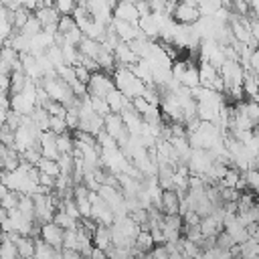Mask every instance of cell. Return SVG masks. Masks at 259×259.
Returning <instances> with one entry per match:
<instances>
[{"mask_svg":"<svg viewBox=\"0 0 259 259\" xmlns=\"http://www.w3.org/2000/svg\"><path fill=\"white\" fill-rule=\"evenodd\" d=\"M111 79H113V87H115V91H119L125 99H134V97H142L144 95V91H146V85L140 81V79H136L132 73H130V69H125V67H115V71L111 73Z\"/></svg>","mask_w":259,"mask_h":259,"instance_id":"6da1fadb","label":"cell"},{"mask_svg":"<svg viewBox=\"0 0 259 259\" xmlns=\"http://www.w3.org/2000/svg\"><path fill=\"white\" fill-rule=\"evenodd\" d=\"M113 89H115V87H113L111 75L99 71V73H93V75L89 77V81H87V85H85V95H87L89 99H105V95H107L109 91H113Z\"/></svg>","mask_w":259,"mask_h":259,"instance_id":"7a4b0ae2","label":"cell"},{"mask_svg":"<svg viewBox=\"0 0 259 259\" xmlns=\"http://www.w3.org/2000/svg\"><path fill=\"white\" fill-rule=\"evenodd\" d=\"M176 24L180 26H192L196 24V20L200 18L198 10H196V0H186V2H176V8L170 16Z\"/></svg>","mask_w":259,"mask_h":259,"instance_id":"3957f363","label":"cell"},{"mask_svg":"<svg viewBox=\"0 0 259 259\" xmlns=\"http://www.w3.org/2000/svg\"><path fill=\"white\" fill-rule=\"evenodd\" d=\"M212 162H214V160H212L210 152H206V150H192V152H190V158H188V162H186L188 174H190V176H204V174L210 170Z\"/></svg>","mask_w":259,"mask_h":259,"instance_id":"277c9868","label":"cell"},{"mask_svg":"<svg viewBox=\"0 0 259 259\" xmlns=\"http://www.w3.org/2000/svg\"><path fill=\"white\" fill-rule=\"evenodd\" d=\"M103 132L117 142V148H121L127 142V138H130L125 127H123L121 115H117V113H109V115L103 117Z\"/></svg>","mask_w":259,"mask_h":259,"instance_id":"5b68a950","label":"cell"},{"mask_svg":"<svg viewBox=\"0 0 259 259\" xmlns=\"http://www.w3.org/2000/svg\"><path fill=\"white\" fill-rule=\"evenodd\" d=\"M63 229L57 227L55 223H47V225H40V233H38V239L42 243H47L51 249L55 251H61L63 249Z\"/></svg>","mask_w":259,"mask_h":259,"instance_id":"8992f818","label":"cell"},{"mask_svg":"<svg viewBox=\"0 0 259 259\" xmlns=\"http://www.w3.org/2000/svg\"><path fill=\"white\" fill-rule=\"evenodd\" d=\"M111 18L113 20H121V22H130V24H136L140 14L136 10V4L130 2V0H123V2H115L113 6V12H111Z\"/></svg>","mask_w":259,"mask_h":259,"instance_id":"52a82bcc","label":"cell"},{"mask_svg":"<svg viewBox=\"0 0 259 259\" xmlns=\"http://www.w3.org/2000/svg\"><path fill=\"white\" fill-rule=\"evenodd\" d=\"M111 28H113V32H115V36L119 38V42H132V40H136L138 36H142L140 34V30H138V26L136 24H130V22H121V20H111V24H109Z\"/></svg>","mask_w":259,"mask_h":259,"instance_id":"ba28073f","label":"cell"},{"mask_svg":"<svg viewBox=\"0 0 259 259\" xmlns=\"http://www.w3.org/2000/svg\"><path fill=\"white\" fill-rule=\"evenodd\" d=\"M38 152L42 158L47 160H55L59 158V152H57V144H55V136L51 132H42L38 136Z\"/></svg>","mask_w":259,"mask_h":259,"instance_id":"9c48e42d","label":"cell"},{"mask_svg":"<svg viewBox=\"0 0 259 259\" xmlns=\"http://www.w3.org/2000/svg\"><path fill=\"white\" fill-rule=\"evenodd\" d=\"M160 212L162 214H180V198L174 190H162Z\"/></svg>","mask_w":259,"mask_h":259,"instance_id":"30bf717a","label":"cell"},{"mask_svg":"<svg viewBox=\"0 0 259 259\" xmlns=\"http://www.w3.org/2000/svg\"><path fill=\"white\" fill-rule=\"evenodd\" d=\"M113 59H115V67H132V65H136L140 59L132 53V49L125 45V42H119L117 47H115V51H113Z\"/></svg>","mask_w":259,"mask_h":259,"instance_id":"8fae6325","label":"cell"},{"mask_svg":"<svg viewBox=\"0 0 259 259\" xmlns=\"http://www.w3.org/2000/svg\"><path fill=\"white\" fill-rule=\"evenodd\" d=\"M91 245L103 253H107L113 245H111V235H109V227H103V225H97V229L93 231L91 235Z\"/></svg>","mask_w":259,"mask_h":259,"instance_id":"7c38bea8","label":"cell"},{"mask_svg":"<svg viewBox=\"0 0 259 259\" xmlns=\"http://www.w3.org/2000/svg\"><path fill=\"white\" fill-rule=\"evenodd\" d=\"M196 69H198V87L210 89V87H212V83H214V79L219 77V71H217L212 65L204 63V61H198Z\"/></svg>","mask_w":259,"mask_h":259,"instance_id":"4fadbf2b","label":"cell"},{"mask_svg":"<svg viewBox=\"0 0 259 259\" xmlns=\"http://www.w3.org/2000/svg\"><path fill=\"white\" fill-rule=\"evenodd\" d=\"M105 103H107V109H109V113H121L123 109H127L130 107V99H125L119 91H109L107 95H105Z\"/></svg>","mask_w":259,"mask_h":259,"instance_id":"5bb4252c","label":"cell"},{"mask_svg":"<svg viewBox=\"0 0 259 259\" xmlns=\"http://www.w3.org/2000/svg\"><path fill=\"white\" fill-rule=\"evenodd\" d=\"M186 63L188 65L182 71V75L178 77V83L184 89H194V87H198V69H196V65L192 61H186Z\"/></svg>","mask_w":259,"mask_h":259,"instance_id":"9a60e30c","label":"cell"},{"mask_svg":"<svg viewBox=\"0 0 259 259\" xmlns=\"http://www.w3.org/2000/svg\"><path fill=\"white\" fill-rule=\"evenodd\" d=\"M14 247H16V255L20 259H32V255H34V239L32 237L18 235L14 239Z\"/></svg>","mask_w":259,"mask_h":259,"instance_id":"2e32d148","label":"cell"},{"mask_svg":"<svg viewBox=\"0 0 259 259\" xmlns=\"http://www.w3.org/2000/svg\"><path fill=\"white\" fill-rule=\"evenodd\" d=\"M127 47L132 49V53H134L138 59H148V57H150V53H152V49H154V42H152V40H148L146 36H138L136 40L127 42Z\"/></svg>","mask_w":259,"mask_h":259,"instance_id":"e0dca14e","label":"cell"},{"mask_svg":"<svg viewBox=\"0 0 259 259\" xmlns=\"http://www.w3.org/2000/svg\"><path fill=\"white\" fill-rule=\"evenodd\" d=\"M77 51H79L81 57H87V59H93V61H95L97 55H99V51H101V45H99L97 40H91V38L83 36L81 42L77 45Z\"/></svg>","mask_w":259,"mask_h":259,"instance_id":"ac0fdd59","label":"cell"},{"mask_svg":"<svg viewBox=\"0 0 259 259\" xmlns=\"http://www.w3.org/2000/svg\"><path fill=\"white\" fill-rule=\"evenodd\" d=\"M154 247H156V245H154V241H152L150 231H140V233L136 235V239H134V249H136V251H140V253H150Z\"/></svg>","mask_w":259,"mask_h":259,"instance_id":"d6986e66","label":"cell"},{"mask_svg":"<svg viewBox=\"0 0 259 259\" xmlns=\"http://www.w3.org/2000/svg\"><path fill=\"white\" fill-rule=\"evenodd\" d=\"M30 117V121H32V125L42 134V132H49V113L45 111V109H40V107H34V111L28 115Z\"/></svg>","mask_w":259,"mask_h":259,"instance_id":"ffe728a7","label":"cell"},{"mask_svg":"<svg viewBox=\"0 0 259 259\" xmlns=\"http://www.w3.org/2000/svg\"><path fill=\"white\" fill-rule=\"evenodd\" d=\"M40 30H42V26H40V24H38V20L30 14V16H28V20H26V24L18 30V34H20V36H24L26 40H30V38H32V36H36Z\"/></svg>","mask_w":259,"mask_h":259,"instance_id":"44dd1931","label":"cell"},{"mask_svg":"<svg viewBox=\"0 0 259 259\" xmlns=\"http://www.w3.org/2000/svg\"><path fill=\"white\" fill-rule=\"evenodd\" d=\"M55 144H57L59 156H65V154L71 156V152H73V136H71V132H67L63 136H55Z\"/></svg>","mask_w":259,"mask_h":259,"instance_id":"7402d4cb","label":"cell"},{"mask_svg":"<svg viewBox=\"0 0 259 259\" xmlns=\"http://www.w3.org/2000/svg\"><path fill=\"white\" fill-rule=\"evenodd\" d=\"M249 259V257H259V243L257 239H247L243 245H239V259Z\"/></svg>","mask_w":259,"mask_h":259,"instance_id":"603a6c76","label":"cell"},{"mask_svg":"<svg viewBox=\"0 0 259 259\" xmlns=\"http://www.w3.org/2000/svg\"><path fill=\"white\" fill-rule=\"evenodd\" d=\"M55 255H57L55 249H51L40 239H34V255H32V259H55Z\"/></svg>","mask_w":259,"mask_h":259,"instance_id":"cb8c5ba5","label":"cell"},{"mask_svg":"<svg viewBox=\"0 0 259 259\" xmlns=\"http://www.w3.org/2000/svg\"><path fill=\"white\" fill-rule=\"evenodd\" d=\"M53 223L57 227H61L63 231H71V229H77V221H73L69 214H65L63 210H55L53 214Z\"/></svg>","mask_w":259,"mask_h":259,"instance_id":"d4e9b609","label":"cell"},{"mask_svg":"<svg viewBox=\"0 0 259 259\" xmlns=\"http://www.w3.org/2000/svg\"><path fill=\"white\" fill-rule=\"evenodd\" d=\"M162 229L180 233L182 231V217L180 214H162ZM182 237V235H180Z\"/></svg>","mask_w":259,"mask_h":259,"instance_id":"484cf974","label":"cell"},{"mask_svg":"<svg viewBox=\"0 0 259 259\" xmlns=\"http://www.w3.org/2000/svg\"><path fill=\"white\" fill-rule=\"evenodd\" d=\"M36 168H38V172H42V174H47V176H51V178H57V176H59V166H57L55 160L40 158L38 164H36Z\"/></svg>","mask_w":259,"mask_h":259,"instance_id":"4316f807","label":"cell"},{"mask_svg":"<svg viewBox=\"0 0 259 259\" xmlns=\"http://www.w3.org/2000/svg\"><path fill=\"white\" fill-rule=\"evenodd\" d=\"M239 178H241V172H239V170H235V168H227L225 176L219 180V186H221V188H235V184H237Z\"/></svg>","mask_w":259,"mask_h":259,"instance_id":"83f0119b","label":"cell"},{"mask_svg":"<svg viewBox=\"0 0 259 259\" xmlns=\"http://www.w3.org/2000/svg\"><path fill=\"white\" fill-rule=\"evenodd\" d=\"M24 83H26V77L22 71H16V73H10V95H16L24 89Z\"/></svg>","mask_w":259,"mask_h":259,"instance_id":"f1b7e54d","label":"cell"},{"mask_svg":"<svg viewBox=\"0 0 259 259\" xmlns=\"http://www.w3.org/2000/svg\"><path fill=\"white\" fill-rule=\"evenodd\" d=\"M40 158H42V156H40V152H38V146L20 152V162H24V164H28V166H36Z\"/></svg>","mask_w":259,"mask_h":259,"instance_id":"f546056e","label":"cell"},{"mask_svg":"<svg viewBox=\"0 0 259 259\" xmlns=\"http://www.w3.org/2000/svg\"><path fill=\"white\" fill-rule=\"evenodd\" d=\"M241 176L245 178L247 190L249 192H257V188H259V172L257 170H245V172H241Z\"/></svg>","mask_w":259,"mask_h":259,"instance_id":"4dcf8cb0","label":"cell"},{"mask_svg":"<svg viewBox=\"0 0 259 259\" xmlns=\"http://www.w3.org/2000/svg\"><path fill=\"white\" fill-rule=\"evenodd\" d=\"M49 132H51L53 136H63V134H67L69 130H67V123H65L63 117H49Z\"/></svg>","mask_w":259,"mask_h":259,"instance_id":"1f68e13d","label":"cell"},{"mask_svg":"<svg viewBox=\"0 0 259 259\" xmlns=\"http://www.w3.org/2000/svg\"><path fill=\"white\" fill-rule=\"evenodd\" d=\"M75 4L77 2H71V0H59V2H53V8L57 10L59 16H71L75 10Z\"/></svg>","mask_w":259,"mask_h":259,"instance_id":"d6a6232c","label":"cell"},{"mask_svg":"<svg viewBox=\"0 0 259 259\" xmlns=\"http://www.w3.org/2000/svg\"><path fill=\"white\" fill-rule=\"evenodd\" d=\"M63 249L65 251H77V229L63 233Z\"/></svg>","mask_w":259,"mask_h":259,"instance_id":"836d02e7","label":"cell"},{"mask_svg":"<svg viewBox=\"0 0 259 259\" xmlns=\"http://www.w3.org/2000/svg\"><path fill=\"white\" fill-rule=\"evenodd\" d=\"M73 28H77V24H75V20H73L71 16H61V18H59V22H57V32H59V34H67V32H71Z\"/></svg>","mask_w":259,"mask_h":259,"instance_id":"e575fe53","label":"cell"},{"mask_svg":"<svg viewBox=\"0 0 259 259\" xmlns=\"http://www.w3.org/2000/svg\"><path fill=\"white\" fill-rule=\"evenodd\" d=\"M65 123L69 132H75L79 127V115H77V107H69L65 113Z\"/></svg>","mask_w":259,"mask_h":259,"instance_id":"d590c367","label":"cell"},{"mask_svg":"<svg viewBox=\"0 0 259 259\" xmlns=\"http://www.w3.org/2000/svg\"><path fill=\"white\" fill-rule=\"evenodd\" d=\"M45 111L51 115V117H63L65 119V113H67V107L65 105H61V103H55V101H49L47 103V107H45Z\"/></svg>","mask_w":259,"mask_h":259,"instance_id":"8d00e7d4","label":"cell"},{"mask_svg":"<svg viewBox=\"0 0 259 259\" xmlns=\"http://www.w3.org/2000/svg\"><path fill=\"white\" fill-rule=\"evenodd\" d=\"M18 198H20L18 192H10V190H8V194H6L4 198H0V206H2L4 210H12V208H16Z\"/></svg>","mask_w":259,"mask_h":259,"instance_id":"74e56055","label":"cell"},{"mask_svg":"<svg viewBox=\"0 0 259 259\" xmlns=\"http://www.w3.org/2000/svg\"><path fill=\"white\" fill-rule=\"evenodd\" d=\"M91 107H93V113H95V115H99V117L109 115V109H107L105 99H91Z\"/></svg>","mask_w":259,"mask_h":259,"instance_id":"f35d334b","label":"cell"},{"mask_svg":"<svg viewBox=\"0 0 259 259\" xmlns=\"http://www.w3.org/2000/svg\"><path fill=\"white\" fill-rule=\"evenodd\" d=\"M73 73H75V79H77L81 85H87V81H89L91 73H89L85 67H81V65H75V67H73Z\"/></svg>","mask_w":259,"mask_h":259,"instance_id":"ab89813d","label":"cell"},{"mask_svg":"<svg viewBox=\"0 0 259 259\" xmlns=\"http://www.w3.org/2000/svg\"><path fill=\"white\" fill-rule=\"evenodd\" d=\"M10 34H12V24L0 18V47L8 40V36H10Z\"/></svg>","mask_w":259,"mask_h":259,"instance_id":"60d3db41","label":"cell"},{"mask_svg":"<svg viewBox=\"0 0 259 259\" xmlns=\"http://www.w3.org/2000/svg\"><path fill=\"white\" fill-rule=\"evenodd\" d=\"M89 259H107V255H105L103 251H99V249H95V247H93V251H91Z\"/></svg>","mask_w":259,"mask_h":259,"instance_id":"b9f144b4","label":"cell"},{"mask_svg":"<svg viewBox=\"0 0 259 259\" xmlns=\"http://www.w3.org/2000/svg\"><path fill=\"white\" fill-rule=\"evenodd\" d=\"M6 194H8V188H6V186H4V182L0 180V198H4Z\"/></svg>","mask_w":259,"mask_h":259,"instance_id":"7bdbcfd3","label":"cell"},{"mask_svg":"<svg viewBox=\"0 0 259 259\" xmlns=\"http://www.w3.org/2000/svg\"><path fill=\"white\" fill-rule=\"evenodd\" d=\"M241 259H243V257H241ZM249 259H259V257H249Z\"/></svg>","mask_w":259,"mask_h":259,"instance_id":"ee69618b","label":"cell"}]
</instances>
